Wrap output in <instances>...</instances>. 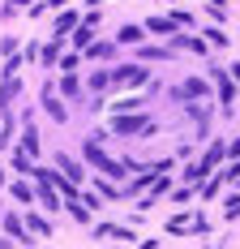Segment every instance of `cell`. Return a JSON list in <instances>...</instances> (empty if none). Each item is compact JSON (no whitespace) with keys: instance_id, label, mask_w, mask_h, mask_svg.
Segmentation results:
<instances>
[{"instance_id":"obj_2","label":"cell","mask_w":240,"mask_h":249,"mask_svg":"<svg viewBox=\"0 0 240 249\" xmlns=\"http://www.w3.org/2000/svg\"><path fill=\"white\" fill-rule=\"evenodd\" d=\"M210 13H215V18H227V4H223V0H210Z\"/></svg>"},{"instance_id":"obj_4","label":"cell","mask_w":240,"mask_h":249,"mask_svg":"<svg viewBox=\"0 0 240 249\" xmlns=\"http://www.w3.org/2000/svg\"><path fill=\"white\" fill-rule=\"evenodd\" d=\"M236 77H240V65H236Z\"/></svg>"},{"instance_id":"obj_1","label":"cell","mask_w":240,"mask_h":249,"mask_svg":"<svg viewBox=\"0 0 240 249\" xmlns=\"http://www.w3.org/2000/svg\"><path fill=\"white\" fill-rule=\"evenodd\" d=\"M223 215H227V219H240V198L227 202V206H223Z\"/></svg>"},{"instance_id":"obj_3","label":"cell","mask_w":240,"mask_h":249,"mask_svg":"<svg viewBox=\"0 0 240 249\" xmlns=\"http://www.w3.org/2000/svg\"><path fill=\"white\" fill-rule=\"evenodd\" d=\"M227 155H240V138H236V142H232V146H227Z\"/></svg>"}]
</instances>
